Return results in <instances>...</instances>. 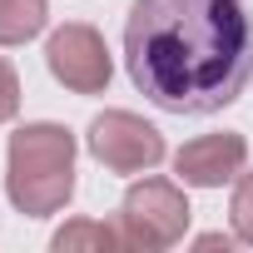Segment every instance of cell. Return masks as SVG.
<instances>
[{
	"instance_id": "cell-1",
	"label": "cell",
	"mask_w": 253,
	"mask_h": 253,
	"mask_svg": "<svg viewBox=\"0 0 253 253\" xmlns=\"http://www.w3.org/2000/svg\"><path fill=\"white\" fill-rule=\"evenodd\" d=\"M134 89L169 114H213L253 80V15L243 0H134L124 20Z\"/></svg>"
},
{
	"instance_id": "cell-2",
	"label": "cell",
	"mask_w": 253,
	"mask_h": 253,
	"mask_svg": "<svg viewBox=\"0 0 253 253\" xmlns=\"http://www.w3.org/2000/svg\"><path fill=\"white\" fill-rule=\"evenodd\" d=\"M5 194L25 218H50L75 194V134L65 124H25L10 134Z\"/></svg>"
},
{
	"instance_id": "cell-3",
	"label": "cell",
	"mask_w": 253,
	"mask_h": 253,
	"mask_svg": "<svg viewBox=\"0 0 253 253\" xmlns=\"http://www.w3.org/2000/svg\"><path fill=\"white\" fill-rule=\"evenodd\" d=\"M189 218H194V209H189L179 184L139 179V184H129V194L119 204V238H124V248L164 253V248H174L184 238Z\"/></svg>"
},
{
	"instance_id": "cell-4",
	"label": "cell",
	"mask_w": 253,
	"mask_h": 253,
	"mask_svg": "<svg viewBox=\"0 0 253 253\" xmlns=\"http://www.w3.org/2000/svg\"><path fill=\"white\" fill-rule=\"evenodd\" d=\"M84 144H89V154H94L104 169H114V174H144V169H154V164L164 159V134L154 129L149 119L129 114V109H104V114H94Z\"/></svg>"
},
{
	"instance_id": "cell-5",
	"label": "cell",
	"mask_w": 253,
	"mask_h": 253,
	"mask_svg": "<svg viewBox=\"0 0 253 253\" xmlns=\"http://www.w3.org/2000/svg\"><path fill=\"white\" fill-rule=\"evenodd\" d=\"M45 65H50V75H55L65 89H75V94H99V89L109 84V75H114L104 35H99L94 25H80V20H75V25H60V30L50 35Z\"/></svg>"
},
{
	"instance_id": "cell-6",
	"label": "cell",
	"mask_w": 253,
	"mask_h": 253,
	"mask_svg": "<svg viewBox=\"0 0 253 253\" xmlns=\"http://www.w3.org/2000/svg\"><path fill=\"white\" fill-rule=\"evenodd\" d=\"M243 159H248L243 134L223 129V134H204V139L184 144L174 154V174L184 184H194V189H218V184H228V179L243 174Z\"/></svg>"
},
{
	"instance_id": "cell-7",
	"label": "cell",
	"mask_w": 253,
	"mask_h": 253,
	"mask_svg": "<svg viewBox=\"0 0 253 253\" xmlns=\"http://www.w3.org/2000/svg\"><path fill=\"white\" fill-rule=\"evenodd\" d=\"M50 0H0V45H25L45 30Z\"/></svg>"
},
{
	"instance_id": "cell-8",
	"label": "cell",
	"mask_w": 253,
	"mask_h": 253,
	"mask_svg": "<svg viewBox=\"0 0 253 253\" xmlns=\"http://www.w3.org/2000/svg\"><path fill=\"white\" fill-rule=\"evenodd\" d=\"M50 248L55 253H75V248H124V238H119V228H109V223H94V218H75V223H65L55 238H50Z\"/></svg>"
},
{
	"instance_id": "cell-9",
	"label": "cell",
	"mask_w": 253,
	"mask_h": 253,
	"mask_svg": "<svg viewBox=\"0 0 253 253\" xmlns=\"http://www.w3.org/2000/svg\"><path fill=\"white\" fill-rule=\"evenodd\" d=\"M228 218H233V233H238V243H253V174H243V179L233 184Z\"/></svg>"
},
{
	"instance_id": "cell-10",
	"label": "cell",
	"mask_w": 253,
	"mask_h": 253,
	"mask_svg": "<svg viewBox=\"0 0 253 253\" xmlns=\"http://www.w3.org/2000/svg\"><path fill=\"white\" fill-rule=\"evenodd\" d=\"M15 109H20V80H15V70L5 60H0V124L15 119Z\"/></svg>"
},
{
	"instance_id": "cell-11",
	"label": "cell",
	"mask_w": 253,
	"mask_h": 253,
	"mask_svg": "<svg viewBox=\"0 0 253 253\" xmlns=\"http://www.w3.org/2000/svg\"><path fill=\"white\" fill-rule=\"evenodd\" d=\"M199 248H233L238 243V233H204V238H194Z\"/></svg>"
}]
</instances>
